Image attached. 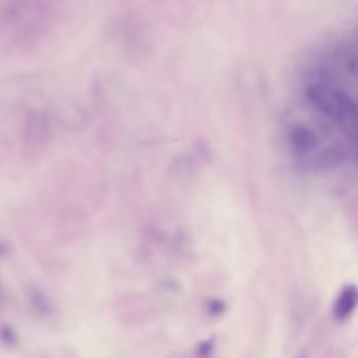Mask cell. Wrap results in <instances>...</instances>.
<instances>
[{
  "instance_id": "7a4b0ae2",
  "label": "cell",
  "mask_w": 358,
  "mask_h": 358,
  "mask_svg": "<svg viewBox=\"0 0 358 358\" xmlns=\"http://www.w3.org/2000/svg\"><path fill=\"white\" fill-rule=\"evenodd\" d=\"M357 303V292L353 286L348 287L340 295L335 306L336 318L342 320L349 318Z\"/></svg>"
},
{
  "instance_id": "6da1fadb",
  "label": "cell",
  "mask_w": 358,
  "mask_h": 358,
  "mask_svg": "<svg viewBox=\"0 0 358 358\" xmlns=\"http://www.w3.org/2000/svg\"><path fill=\"white\" fill-rule=\"evenodd\" d=\"M356 55L348 42L324 49L302 71L284 133L291 159L305 170L347 162L355 151Z\"/></svg>"
}]
</instances>
